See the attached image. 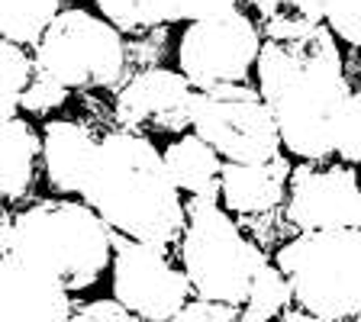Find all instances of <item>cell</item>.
<instances>
[{
  "mask_svg": "<svg viewBox=\"0 0 361 322\" xmlns=\"http://www.w3.org/2000/svg\"><path fill=\"white\" fill-rule=\"evenodd\" d=\"M255 68L287 151L307 161L336 155V126L352 97L336 32L319 23L300 39H264Z\"/></svg>",
  "mask_w": 361,
  "mask_h": 322,
  "instance_id": "6da1fadb",
  "label": "cell"
},
{
  "mask_svg": "<svg viewBox=\"0 0 361 322\" xmlns=\"http://www.w3.org/2000/svg\"><path fill=\"white\" fill-rule=\"evenodd\" d=\"M81 197L116 235L145 245L165 248L188 229V206L180 203L165 151H158L149 135L126 129L106 135Z\"/></svg>",
  "mask_w": 361,
  "mask_h": 322,
  "instance_id": "7a4b0ae2",
  "label": "cell"
},
{
  "mask_svg": "<svg viewBox=\"0 0 361 322\" xmlns=\"http://www.w3.org/2000/svg\"><path fill=\"white\" fill-rule=\"evenodd\" d=\"M4 255L65 290H84L113 264V229L87 203L45 200L4 216Z\"/></svg>",
  "mask_w": 361,
  "mask_h": 322,
  "instance_id": "3957f363",
  "label": "cell"
},
{
  "mask_svg": "<svg viewBox=\"0 0 361 322\" xmlns=\"http://www.w3.org/2000/svg\"><path fill=\"white\" fill-rule=\"evenodd\" d=\"M290 280L297 309L319 322L361 313V229L300 233L274 258Z\"/></svg>",
  "mask_w": 361,
  "mask_h": 322,
  "instance_id": "277c9868",
  "label": "cell"
},
{
  "mask_svg": "<svg viewBox=\"0 0 361 322\" xmlns=\"http://www.w3.org/2000/svg\"><path fill=\"white\" fill-rule=\"evenodd\" d=\"M184 274L190 278L194 297L213 303L239 306L255 284L258 271L264 268L262 248L252 245L235 229L229 213L219 210L216 200L190 197L188 203V229H184Z\"/></svg>",
  "mask_w": 361,
  "mask_h": 322,
  "instance_id": "5b68a950",
  "label": "cell"
},
{
  "mask_svg": "<svg viewBox=\"0 0 361 322\" xmlns=\"http://www.w3.org/2000/svg\"><path fill=\"white\" fill-rule=\"evenodd\" d=\"M36 68L68 90L113 87L126 68L123 32L87 10H61L36 45Z\"/></svg>",
  "mask_w": 361,
  "mask_h": 322,
  "instance_id": "8992f818",
  "label": "cell"
},
{
  "mask_svg": "<svg viewBox=\"0 0 361 322\" xmlns=\"http://www.w3.org/2000/svg\"><path fill=\"white\" fill-rule=\"evenodd\" d=\"M194 129L203 142L223 155V161L258 165L281 155V129L262 90L248 84H223L213 90H197Z\"/></svg>",
  "mask_w": 361,
  "mask_h": 322,
  "instance_id": "52a82bcc",
  "label": "cell"
},
{
  "mask_svg": "<svg viewBox=\"0 0 361 322\" xmlns=\"http://www.w3.org/2000/svg\"><path fill=\"white\" fill-rule=\"evenodd\" d=\"M258 55H262V36L255 23L239 10L190 23L178 45L180 75H188L197 90L245 84L248 71L258 65Z\"/></svg>",
  "mask_w": 361,
  "mask_h": 322,
  "instance_id": "ba28073f",
  "label": "cell"
},
{
  "mask_svg": "<svg viewBox=\"0 0 361 322\" xmlns=\"http://www.w3.org/2000/svg\"><path fill=\"white\" fill-rule=\"evenodd\" d=\"M194 293L190 278L178 271L158 245L113 233V300L145 322H168Z\"/></svg>",
  "mask_w": 361,
  "mask_h": 322,
  "instance_id": "9c48e42d",
  "label": "cell"
},
{
  "mask_svg": "<svg viewBox=\"0 0 361 322\" xmlns=\"http://www.w3.org/2000/svg\"><path fill=\"white\" fill-rule=\"evenodd\" d=\"M194 100L197 87L188 75L168 71V68H149L139 71L116 97V120L126 132H184L194 126Z\"/></svg>",
  "mask_w": 361,
  "mask_h": 322,
  "instance_id": "30bf717a",
  "label": "cell"
},
{
  "mask_svg": "<svg viewBox=\"0 0 361 322\" xmlns=\"http://www.w3.org/2000/svg\"><path fill=\"white\" fill-rule=\"evenodd\" d=\"M287 219L300 233L361 229V187L352 168H297L290 174Z\"/></svg>",
  "mask_w": 361,
  "mask_h": 322,
  "instance_id": "8fae6325",
  "label": "cell"
},
{
  "mask_svg": "<svg viewBox=\"0 0 361 322\" xmlns=\"http://www.w3.org/2000/svg\"><path fill=\"white\" fill-rule=\"evenodd\" d=\"M71 316H75L71 290L4 255L0 322H71Z\"/></svg>",
  "mask_w": 361,
  "mask_h": 322,
  "instance_id": "7c38bea8",
  "label": "cell"
},
{
  "mask_svg": "<svg viewBox=\"0 0 361 322\" xmlns=\"http://www.w3.org/2000/svg\"><path fill=\"white\" fill-rule=\"evenodd\" d=\"M287 178H290V165H287L284 155H274L268 161H258V165L226 161L219 200L229 213H242V216L271 213L284 200Z\"/></svg>",
  "mask_w": 361,
  "mask_h": 322,
  "instance_id": "4fadbf2b",
  "label": "cell"
},
{
  "mask_svg": "<svg viewBox=\"0 0 361 322\" xmlns=\"http://www.w3.org/2000/svg\"><path fill=\"white\" fill-rule=\"evenodd\" d=\"M100 142L78 123L52 120L42 132V161L45 174L59 194H81L87 174L97 161Z\"/></svg>",
  "mask_w": 361,
  "mask_h": 322,
  "instance_id": "5bb4252c",
  "label": "cell"
},
{
  "mask_svg": "<svg viewBox=\"0 0 361 322\" xmlns=\"http://www.w3.org/2000/svg\"><path fill=\"white\" fill-rule=\"evenodd\" d=\"M239 0H97L104 20L120 32L149 30L161 23H200L213 16L233 13Z\"/></svg>",
  "mask_w": 361,
  "mask_h": 322,
  "instance_id": "9a60e30c",
  "label": "cell"
},
{
  "mask_svg": "<svg viewBox=\"0 0 361 322\" xmlns=\"http://www.w3.org/2000/svg\"><path fill=\"white\" fill-rule=\"evenodd\" d=\"M165 165L171 171L178 190L190 197L216 200L223 190V155L210 142H203L197 132L180 135L165 149Z\"/></svg>",
  "mask_w": 361,
  "mask_h": 322,
  "instance_id": "2e32d148",
  "label": "cell"
},
{
  "mask_svg": "<svg viewBox=\"0 0 361 322\" xmlns=\"http://www.w3.org/2000/svg\"><path fill=\"white\" fill-rule=\"evenodd\" d=\"M39 155L42 142L30 123L20 116L4 123V200L13 203L30 190Z\"/></svg>",
  "mask_w": 361,
  "mask_h": 322,
  "instance_id": "e0dca14e",
  "label": "cell"
},
{
  "mask_svg": "<svg viewBox=\"0 0 361 322\" xmlns=\"http://www.w3.org/2000/svg\"><path fill=\"white\" fill-rule=\"evenodd\" d=\"M61 13V0H0V30L16 45H39Z\"/></svg>",
  "mask_w": 361,
  "mask_h": 322,
  "instance_id": "ac0fdd59",
  "label": "cell"
},
{
  "mask_svg": "<svg viewBox=\"0 0 361 322\" xmlns=\"http://www.w3.org/2000/svg\"><path fill=\"white\" fill-rule=\"evenodd\" d=\"M293 303L290 280L284 278V271L278 264H264L258 271L255 284L248 290L245 303L239 309L242 322H271L274 316H284V309Z\"/></svg>",
  "mask_w": 361,
  "mask_h": 322,
  "instance_id": "d6986e66",
  "label": "cell"
},
{
  "mask_svg": "<svg viewBox=\"0 0 361 322\" xmlns=\"http://www.w3.org/2000/svg\"><path fill=\"white\" fill-rule=\"evenodd\" d=\"M0 58H4V123L16 120V113L23 106V94L30 90V81L36 75V61L23 52V45L7 42L0 45Z\"/></svg>",
  "mask_w": 361,
  "mask_h": 322,
  "instance_id": "ffe728a7",
  "label": "cell"
},
{
  "mask_svg": "<svg viewBox=\"0 0 361 322\" xmlns=\"http://www.w3.org/2000/svg\"><path fill=\"white\" fill-rule=\"evenodd\" d=\"M336 155L342 161L361 165V90H352L336 126Z\"/></svg>",
  "mask_w": 361,
  "mask_h": 322,
  "instance_id": "44dd1931",
  "label": "cell"
},
{
  "mask_svg": "<svg viewBox=\"0 0 361 322\" xmlns=\"http://www.w3.org/2000/svg\"><path fill=\"white\" fill-rule=\"evenodd\" d=\"M65 97H68L65 84H59L55 78H49L45 71H39V68H36V75H32V81H30V90L23 94V106H20V110L42 116V113H49V110H55V106L65 104Z\"/></svg>",
  "mask_w": 361,
  "mask_h": 322,
  "instance_id": "7402d4cb",
  "label": "cell"
},
{
  "mask_svg": "<svg viewBox=\"0 0 361 322\" xmlns=\"http://www.w3.org/2000/svg\"><path fill=\"white\" fill-rule=\"evenodd\" d=\"M326 26L338 39L361 45V0H329L326 4Z\"/></svg>",
  "mask_w": 361,
  "mask_h": 322,
  "instance_id": "603a6c76",
  "label": "cell"
},
{
  "mask_svg": "<svg viewBox=\"0 0 361 322\" xmlns=\"http://www.w3.org/2000/svg\"><path fill=\"white\" fill-rule=\"evenodd\" d=\"M168 322H242L239 319V306H229V303H213V300H200L180 306L178 313Z\"/></svg>",
  "mask_w": 361,
  "mask_h": 322,
  "instance_id": "cb8c5ba5",
  "label": "cell"
},
{
  "mask_svg": "<svg viewBox=\"0 0 361 322\" xmlns=\"http://www.w3.org/2000/svg\"><path fill=\"white\" fill-rule=\"evenodd\" d=\"M71 322H145V319L129 313L120 300H94V303H84L81 309H75Z\"/></svg>",
  "mask_w": 361,
  "mask_h": 322,
  "instance_id": "d4e9b609",
  "label": "cell"
},
{
  "mask_svg": "<svg viewBox=\"0 0 361 322\" xmlns=\"http://www.w3.org/2000/svg\"><path fill=\"white\" fill-rule=\"evenodd\" d=\"M290 10H297V13H303L307 20L313 23H326V4L329 0H284Z\"/></svg>",
  "mask_w": 361,
  "mask_h": 322,
  "instance_id": "484cf974",
  "label": "cell"
},
{
  "mask_svg": "<svg viewBox=\"0 0 361 322\" xmlns=\"http://www.w3.org/2000/svg\"><path fill=\"white\" fill-rule=\"evenodd\" d=\"M248 4H252L262 16H274V13H281V10H287L284 0H248Z\"/></svg>",
  "mask_w": 361,
  "mask_h": 322,
  "instance_id": "4316f807",
  "label": "cell"
},
{
  "mask_svg": "<svg viewBox=\"0 0 361 322\" xmlns=\"http://www.w3.org/2000/svg\"><path fill=\"white\" fill-rule=\"evenodd\" d=\"M355 322H361V313H358V316H355Z\"/></svg>",
  "mask_w": 361,
  "mask_h": 322,
  "instance_id": "83f0119b",
  "label": "cell"
}]
</instances>
